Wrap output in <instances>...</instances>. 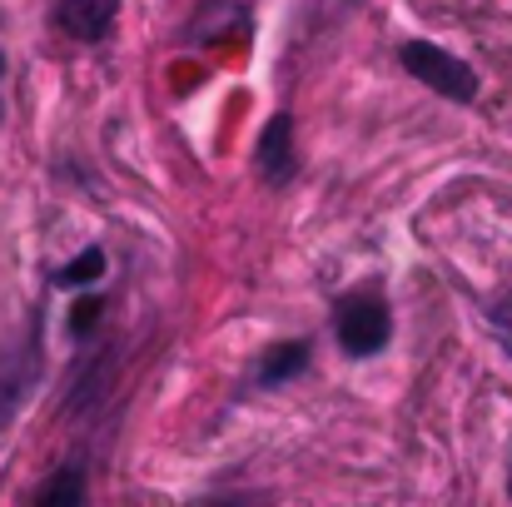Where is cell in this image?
Segmentation results:
<instances>
[{
  "label": "cell",
  "instance_id": "cell-5",
  "mask_svg": "<svg viewBox=\"0 0 512 507\" xmlns=\"http://www.w3.org/2000/svg\"><path fill=\"white\" fill-rule=\"evenodd\" d=\"M304 368H309V338H289V343H274V348L259 358L254 378H259V388H279V383L299 378Z\"/></svg>",
  "mask_w": 512,
  "mask_h": 507
},
{
  "label": "cell",
  "instance_id": "cell-2",
  "mask_svg": "<svg viewBox=\"0 0 512 507\" xmlns=\"http://www.w3.org/2000/svg\"><path fill=\"white\" fill-rule=\"evenodd\" d=\"M334 334L339 348L348 358H373L378 348H388L393 338V319H388V304L368 289V294H348L334 314Z\"/></svg>",
  "mask_w": 512,
  "mask_h": 507
},
{
  "label": "cell",
  "instance_id": "cell-10",
  "mask_svg": "<svg viewBox=\"0 0 512 507\" xmlns=\"http://www.w3.org/2000/svg\"><path fill=\"white\" fill-rule=\"evenodd\" d=\"M493 324H498V334H503V343L512 348V294L503 299V304H498V309H493Z\"/></svg>",
  "mask_w": 512,
  "mask_h": 507
},
{
  "label": "cell",
  "instance_id": "cell-7",
  "mask_svg": "<svg viewBox=\"0 0 512 507\" xmlns=\"http://www.w3.org/2000/svg\"><path fill=\"white\" fill-rule=\"evenodd\" d=\"M100 274H105V249H85V254H75L55 279H60L65 289H80V284H95Z\"/></svg>",
  "mask_w": 512,
  "mask_h": 507
},
{
  "label": "cell",
  "instance_id": "cell-4",
  "mask_svg": "<svg viewBox=\"0 0 512 507\" xmlns=\"http://www.w3.org/2000/svg\"><path fill=\"white\" fill-rule=\"evenodd\" d=\"M115 15H120V0H60V10H55L60 30L75 40H105Z\"/></svg>",
  "mask_w": 512,
  "mask_h": 507
},
{
  "label": "cell",
  "instance_id": "cell-6",
  "mask_svg": "<svg viewBox=\"0 0 512 507\" xmlns=\"http://www.w3.org/2000/svg\"><path fill=\"white\" fill-rule=\"evenodd\" d=\"M30 383H35V358H30L25 368H15V353H5V373H0V423L15 418V408H20V398L30 393Z\"/></svg>",
  "mask_w": 512,
  "mask_h": 507
},
{
  "label": "cell",
  "instance_id": "cell-12",
  "mask_svg": "<svg viewBox=\"0 0 512 507\" xmlns=\"http://www.w3.org/2000/svg\"><path fill=\"white\" fill-rule=\"evenodd\" d=\"M508 493H512V483H508Z\"/></svg>",
  "mask_w": 512,
  "mask_h": 507
},
{
  "label": "cell",
  "instance_id": "cell-1",
  "mask_svg": "<svg viewBox=\"0 0 512 507\" xmlns=\"http://www.w3.org/2000/svg\"><path fill=\"white\" fill-rule=\"evenodd\" d=\"M398 65L413 80H423L428 90H438L443 100H458V105H473L478 100V70H468L458 55H448L433 40H403L398 45Z\"/></svg>",
  "mask_w": 512,
  "mask_h": 507
},
{
  "label": "cell",
  "instance_id": "cell-9",
  "mask_svg": "<svg viewBox=\"0 0 512 507\" xmlns=\"http://www.w3.org/2000/svg\"><path fill=\"white\" fill-rule=\"evenodd\" d=\"M100 314H105V299H75V309H70V338H90L95 334V324H100Z\"/></svg>",
  "mask_w": 512,
  "mask_h": 507
},
{
  "label": "cell",
  "instance_id": "cell-11",
  "mask_svg": "<svg viewBox=\"0 0 512 507\" xmlns=\"http://www.w3.org/2000/svg\"><path fill=\"white\" fill-rule=\"evenodd\" d=\"M0 80H5V55H0Z\"/></svg>",
  "mask_w": 512,
  "mask_h": 507
},
{
  "label": "cell",
  "instance_id": "cell-3",
  "mask_svg": "<svg viewBox=\"0 0 512 507\" xmlns=\"http://www.w3.org/2000/svg\"><path fill=\"white\" fill-rule=\"evenodd\" d=\"M254 165H259V179L274 184V189H284L294 179V169H299V160H294V115H274L264 125L259 150H254Z\"/></svg>",
  "mask_w": 512,
  "mask_h": 507
},
{
  "label": "cell",
  "instance_id": "cell-8",
  "mask_svg": "<svg viewBox=\"0 0 512 507\" xmlns=\"http://www.w3.org/2000/svg\"><path fill=\"white\" fill-rule=\"evenodd\" d=\"M80 498H85V468H60V478L40 488V503H80Z\"/></svg>",
  "mask_w": 512,
  "mask_h": 507
}]
</instances>
